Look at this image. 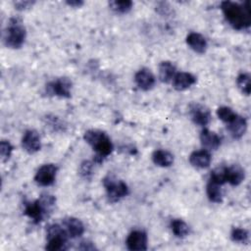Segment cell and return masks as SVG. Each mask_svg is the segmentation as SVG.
<instances>
[{
    "mask_svg": "<svg viewBox=\"0 0 251 251\" xmlns=\"http://www.w3.org/2000/svg\"><path fill=\"white\" fill-rule=\"evenodd\" d=\"M35 2L34 1H28V0H25V1H15L14 2V6L17 10L23 11V10H26L28 8H31L33 6Z\"/></svg>",
    "mask_w": 251,
    "mask_h": 251,
    "instance_id": "cell-30",
    "label": "cell"
},
{
    "mask_svg": "<svg viewBox=\"0 0 251 251\" xmlns=\"http://www.w3.org/2000/svg\"><path fill=\"white\" fill-rule=\"evenodd\" d=\"M79 173L84 177H89L92 174V163L90 161H83L79 167Z\"/></svg>",
    "mask_w": 251,
    "mask_h": 251,
    "instance_id": "cell-29",
    "label": "cell"
},
{
    "mask_svg": "<svg viewBox=\"0 0 251 251\" xmlns=\"http://www.w3.org/2000/svg\"><path fill=\"white\" fill-rule=\"evenodd\" d=\"M217 115L219 119L226 124L230 123L236 117V114L228 107H220L217 110Z\"/></svg>",
    "mask_w": 251,
    "mask_h": 251,
    "instance_id": "cell-27",
    "label": "cell"
},
{
    "mask_svg": "<svg viewBox=\"0 0 251 251\" xmlns=\"http://www.w3.org/2000/svg\"><path fill=\"white\" fill-rule=\"evenodd\" d=\"M26 36L25 27L21 19L13 17L9 20L7 27L4 31V43L10 48H20L25 42Z\"/></svg>",
    "mask_w": 251,
    "mask_h": 251,
    "instance_id": "cell-3",
    "label": "cell"
},
{
    "mask_svg": "<svg viewBox=\"0 0 251 251\" xmlns=\"http://www.w3.org/2000/svg\"><path fill=\"white\" fill-rule=\"evenodd\" d=\"M227 128L231 136L235 139H238L245 133L247 128V122L243 117L236 115V117L227 124Z\"/></svg>",
    "mask_w": 251,
    "mask_h": 251,
    "instance_id": "cell-19",
    "label": "cell"
},
{
    "mask_svg": "<svg viewBox=\"0 0 251 251\" xmlns=\"http://www.w3.org/2000/svg\"><path fill=\"white\" fill-rule=\"evenodd\" d=\"M134 81L136 85L142 90H149L155 84V76L148 69H140L134 75Z\"/></svg>",
    "mask_w": 251,
    "mask_h": 251,
    "instance_id": "cell-11",
    "label": "cell"
},
{
    "mask_svg": "<svg viewBox=\"0 0 251 251\" xmlns=\"http://www.w3.org/2000/svg\"><path fill=\"white\" fill-rule=\"evenodd\" d=\"M236 83L240 91L245 94L249 95L251 91V86H250V75L247 73H242L240 74L237 78H236Z\"/></svg>",
    "mask_w": 251,
    "mask_h": 251,
    "instance_id": "cell-25",
    "label": "cell"
},
{
    "mask_svg": "<svg viewBox=\"0 0 251 251\" xmlns=\"http://www.w3.org/2000/svg\"><path fill=\"white\" fill-rule=\"evenodd\" d=\"M190 116L193 123L201 126H207L212 118L210 111L201 104H192L190 106Z\"/></svg>",
    "mask_w": 251,
    "mask_h": 251,
    "instance_id": "cell-10",
    "label": "cell"
},
{
    "mask_svg": "<svg viewBox=\"0 0 251 251\" xmlns=\"http://www.w3.org/2000/svg\"><path fill=\"white\" fill-rule=\"evenodd\" d=\"M156 10L161 15H168L171 12V8L169 7V5L167 3H164V2L160 3L159 6L156 8Z\"/></svg>",
    "mask_w": 251,
    "mask_h": 251,
    "instance_id": "cell-31",
    "label": "cell"
},
{
    "mask_svg": "<svg viewBox=\"0 0 251 251\" xmlns=\"http://www.w3.org/2000/svg\"><path fill=\"white\" fill-rule=\"evenodd\" d=\"M72 81L68 77H59L46 84V92L49 95L69 98L71 97Z\"/></svg>",
    "mask_w": 251,
    "mask_h": 251,
    "instance_id": "cell-6",
    "label": "cell"
},
{
    "mask_svg": "<svg viewBox=\"0 0 251 251\" xmlns=\"http://www.w3.org/2000/svg\"><path fill=\"white\" fill-rule=\"evenodd\" d=\"M245 174L244 170L239 165H232L230 167H225V177L226 182L236 186L242 182Z\"/></svg>",
    "mask_w": 251,
    "mask_h": 251,
    "instance_id": "cell-14",
    "label": "cell"
},
{
    "mask_svg": "<svg viewBox=\"0 0 251 251\" xmlns=\"http://www.w3.org/2000/svg\"><path fill=\"white\" fill-rule=\"evenodd\" d=\"M195 82H196V78L193 75L186 72H180L175 75L173 78V87L176 90L182 91L189 88Z\"/></svg>",
    "mask_w": 251,
    "mask_h": 251,
    "instance_id": "cell-13",
    "label": "cell"
},
{
    "mask_svg": "<svg viewBox=\"0 0 251 251\" xmlns=\"http://www.w3.org/2000/svg\"><path fill=\"white\" fill-rule=\"evenodd\" d=\"M249 233L245 228L241 227H233L230 233L231 240L234 242H239V243H245L248 240Z\"/></svg>",
    "mask_w": 251,
    "mask_h": 251,
    "instance_id": "cell-26",
    "label": "cell"
},
{
    "mask_svg": "<svg viewBox=\"0 0 251 251\" xmlns=\"http://www.w3.org/2000/svg\"><path fill=\"white\" fill-rule=\"evenodd\" d=\"M25 214L35 224L40 223L47 216L38 199L33 202H26L25 204Z\"/></svg>",
    "mask_w": 251,
    "mask_h": 251,
    "instance_id": "cell-12",
    "label": "cell"
},
{
    "mask_svg": "<svg viewBox=\"0 0 251 251\" xmlns=\"http://www.w3.org/2000/svg\"><path fill=\"white\" fill-rule=\"evenodd\" d=\"M200 141H201V144L208 150H216L221 145L220 136L217 133H215L207 128H204L201 131Z\"/></svg>",
    "mask_w": 251,
    "mask_h": 251,
    "instance_id": "cell-16",
    "label": "cell"
},
{
    "mask_svg": "<svg viewBox=\"0 0 251 251\" xmlns=\"http://www.w3.org/2000/svg\"><path fill=\"white\" fill-rule=\"evenodd\" d=\"M66 3H67V5L74 7V8H79L83 5V1H81V0H71V1L69 0Z\"/></svg>",
    "mask_w": 251,
    "mask_h": 251,
    "instance_id": "cell-32",
    "label": "cell"
},
{
    "mask_svg": "<svg viewBox=\"0 0 251 251\" xmlns=\"http://www.w3.org/2000/svg\"><path fill=\"white\" fill-rule=\"evenodd\" d=\"M103 184L106 188L108 198L112 202H116L121 198L125 197L128 193V187L123 180L114 179L110 176L105 177L103 180Z\"/></svg>",
    "mask_w": 251,
    "mask_h": 251,
    "instance_id": "cell-5",
    "label": "cell"
},
{
    "mask_svg": "<svg viewBox=\"0 0 251 251\" xmlns=\"http://www.w3.org/2000/svg\"><path fill=\"white\" fill-rule=\"evenodd\" d=\"M13 151L12 144L7 140H2L0 143V155L3 161H6L10 158Z\"/></svg>",
    "mask_w": 251,
    "mask_h": 251,
    "instance_id": "cell-28",
    "label": "cell"
},
{
    "mask_svg": "<svg viewBox=\"0 0 251 251\" xmlns=\"http://www.w3.org/2000/svg\"><path fill=\"white\" fill-rule=\"evenodd\" d=\"M58 168L54 164L42 165L34 176V180L41 186H49L53 184L56 178Z\"/></svg>",
    "mask_w": 251,
    "mask_h": 251,
    "instance_id": "cell-7",
    "label": "cell"
},
{
    "mask_svg": "<svg viewBox=\"0 0 251 251\" xmlns=\"http://www.w3.org/2000/svg\"><path fill=\"white\" fill-rule=\"evenodd\" d=\"M189 163L195 168H208L211 163V155L207 150L193 151L189 156Z\"/></svg>",
    "mask_w": 251,
    "mask_h": 251,
    "instance_id": "cell-17",
    "label": "cell"
},
{
    "mask_svg": "<svg viewBox=\"0 0 251 251\" xmlns=\"http://www.w3.org/2000/svg\"><path fill=\"white\" fill-rule=\"evenodd\" d=\"M221 9L225 18L234 29H246L251 25V11L249 2L239 4L232 1H223Z\"/></svg>",
    "mask_w": 251,
    "mask_h": 251,
    "instance_id": "cell-1",
    "label": "cell"
},
{
    "mask_svg": "<svg viewBox=\"0 0 251 251\" xmlns=\"http://www.w3.org/2000/svg\"><path fill=\"white\" fill-rule=\"evenodd\" d=\"M23 148L29 154H33L40 150L41 141L38 132L34 129H27L22 138Z\"/></svg>",
    "mask_w": 251,
    "mask_h": 251,
    "instance_id": "cell-8",
    "label": "cell"
},
{
    "mask_svg": "<svg viewBox=\"0 0 251 251\" xmlns=\"http://www.w3.org/2000/svg\"><path fill=\"white\" fill-rule=\"evenodd\" d=\"M69 234L60 225L53 224L47 228L46 249L51 251L64 250L67 248Z\"/></svg>",
    "mask_w": 251,
    "mask_h": 251,
    "instance_id": "cell-4",
    "label": "cell"
},
{
    "mask_svg": "<svg viewBox=\"0 0 251 251\" xmlns=\"http://www.w3.org/2000/svg\"><path fill=\"white\" fill-rule=\"evenodd\" d=\"M171 228L174 234L177 237H184L189 232V226L187 224L179 219H175L171 222Z\"/></svg>",
    "mask_w": 251,
    "mask_h": 251,
    "instance_id": "cell-23",
    "label": "cell"
},
{
    "mask_svg": "<svg viewBox=\"0 0 251 251\" xmlns=\"http://www.w3.org/2000/svg\"><path fill=\"white\" fill-rule=\"evenodd\" d=\"M186 43L192 50L199 54L205 53L207 49V41L205 37L198 32H190L186 36Z\"/></svg>",
    "mask_w": 251,
    "mask_h": 251,
    "instance_id": "cell-18",
    "label": "cell"
},
{
    "mask_svg": "<svg viewBox=\"0 0 251 251\" xmlns=\"http://www.w3.org/2000/svg\"><path fill=\"white\" fill-rule=\"evenodd\" d=\"M206 192L209 200L214 203H221L223 200L221 184L209 178V181L206 186Z\"/></svg>",
    "mask_w": 251,
    "mask_h": 251,
    "instance_id": "cell-22",
    "label": "cell"
},
{
    "mask_svg": "<svg viewBox=\"0 0 251 251\" xmlns=\"http://www.w3.org/2000/svg\"><path fill=\"white\" fill-rule=\"evenodd\" d=\"M152 161L159 167H170L174 163V156L167 150L159 149L153 152Z\"/></svg>",
    "mask_w": 251,
    "mask_h": 251,
    "instance_id": "cell-20",
    "label": "cell"
},
{
    "mask_svg": "<svg viewBox=\"0 0 251 251\" xmlns=\"http://www.w3.org/2000/svg\"><path fill=\"white\" fill-rule=\"evenodd\" d=\"M132 5L133 3L129 0H122V1L114 0L109 2V7L118 14H126L129 12L132 8Z\"/></svg>",
    "mask_w": 251,
    "mask_h": 251,
    "instance_id": "cell-24",
    "label": "cell"
},
{
    "mask_svg": "<svg viewBox=\"0 0 251 251\" xmlns=\"http://www.w3.org/2000/svg\"><path fill=\"white\" fill-rule=\"evenodd\" d=\"M126 246L131 251H142L147 249V235L142 230L131 231L126 238Z\"/></svg>",
    "mask_w": 251,
    "mask_h": 251,
    "instance_id": "cell-9",
    "label": "cell"
},
{
    "mask_svg": "<svg viewBox=\"0 0 251 251\" xmlns=\"http://www.w3.org/2000/svg\"><path fill=\"white\" fill-rule=\"evenodd\" d=\"M84 140L96 151L97 159L101 162L102 158L107 157L113 151V144L109 136L98 129H89L84 132Z\"/></svg>",
    "mask_w": 251,
    "mask_h": 251,
    "instance_id": "cell-2",
    "label": "cell"
},
{
    "mask_svg": "<svg viewBox=\"0 0 251 251\" xmlns=\"http://www.w3.org/2000/svg\"><path fill=\"white\" fill-rule=\"evenodd\" d=\"M176 67L170 61H163L159 65V78L162 82L168 83L173 80L176 75Z\"/></svg>",
    "mask_w": 251,
    "mask_h": 251,
    "instance_id": "cell-21",
    "label": "cell"
},
{
    "mask_svg": "<svg viewBox=\"0 0 251 251\" xmlns=\"http://www.w3.org/2000/svg\"><path fill=\"white\" fill-rule=\"evenodd\" d=\"M63 226L67 230L69 236L75 238L81 236L84 232V226L82 222L74 217H68L63 220Z\"/></svg>",
    "mask_w": 251,
    "mask_h": 251,
    "instance_id": "cell-15",
    "label": "cell"
}]
</instances>
